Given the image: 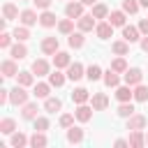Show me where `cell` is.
Instances as JSON below:
<instances>
[{
  "instance_id": "cell-1",
  "label": "cell",
  "mask_w": 148,
  "mask_h": 148,
  "mask_svg": "<svg viewBox=\"0 0 148 148\" xmlns=\"http://www.w3.org/2000/svg\"><path fill=\"white\" fill-rule=\"evenodd\" d=\"M9 102L12 104H16V106H23L25 102H28V90H25V86H16V88H12L9 90Z\"/></svg>"
},
{
  "instance_id": "cell-2",
  "label": "cell",
  "mask_w": 148,
  "mask_h": 148,
  "mask_svg": "<svg viewBox=\"0 0 148 148\" xmlns=\"http://www.w3.org/2000/svg\"><path fill=\"white\" fill-rule=\"evenodd\" d=\"M141 79H143V72H141L139 67H132V69H127V72L123 74V81H125L127 86H139Z\"/></svg>"
},
{
  "instance_id": "cell-3",
  "label": "cell",
  "mask_w": 148,
  "mask_h": 148,
  "mask_svg": "<svg viewBox=\"0 0 148 148\" xmlns=\"http://www.w3.org/2000/svg\"><path fill=\"white\" fill-rule=\"evenodd\" d=\"M76 25H79V30H81V32H90L97 23H95V16H92V14H83V16H79V18H76Z\"/></svg>"
},
{
  "instance_id": "cell-4",
  "label": "cell",
  "mask_w": 148,
  "mask_h": 148,
  "mask_svg": "<svg viewBox=\"0 0 148 148\" xmlns=\"http://www.w3.org/2000/svg\"><path fill=\"white\" fill-rule=\"evenodd\" d=\"M92 106H88V104H76V111H74V116H76V120L79 123H88L90 118H92Z\"/></svg>"
},
{
  "instance_id": "cell-5",
  "label": "cell",
  "mask_w": 148,
  "mask_h": 148,
  "mask_svg": "<svg viewBox=\"0 0 148 148\" xmlns=\"http://www.w3.org/2000/svg\"><path fill=\"white\" fill-rule=\"evenodd\" d=\"M65 14H67L69 18L83 16V2H81V0H79V2H67V5H65Z\"/></svg>"
},
{
  "instance_id": "cell-6",
  "label": "cell",
  "mask_w": 148,
  "mask_h": 148,
  "mask_svg": "<svg viewBox=\"0 0 148 148\" xmlns=\"http://www.w3.org/2000/svg\"><path fill=\"white\" fill-rule=\"evenodd\" d=\"M123 39L125 42H139L141 39V30L139 28H134V25H123Z\"/></svg>"
},
{
  "instance_id": "cell-7",
  "label": "cell",
  "mask_w": 148,
  "mask_h": 148,
  "mask_svg": "<svg viewBox=\"0 0 148 148\" xmlns=\"http://www.w3.org/2000/svg\"><path fill=\"white\" fill-rule=\"evenodd\" d=\"M53 65H56V69L69 67V65H72V60H69V53H67V51H56V53H53Z\"/></svg>"
},
{
  "instance_id": "cell-8",
  "label": "cell",
  "mask_w": 148,
  "mask_h": 148,
  "mask_svg": "<svg viewBox=\"0 0 148 148\" xmlns=\"http://www.w3.org/2000/svg\"><path fill=\"white\" fill-rule=\"evenodd\" d=\"M146 116H141V113H132L130 118H127V130H143L146 127Z\"/></svg>"
},
{
  "instance_id": "cell-9",
  "label": "cell",
  "mask_w": 148,
  "mask_h": 148,
  "mask_svg": "<svg viewBox=\"0 0 148 148\" xmlns=\"http://www.w3.org/2000/svg\"><path fill=\"white\" fill-rule=\"evenodd\" d=\"M95 32H97V37H99V39H109V37L113 35V25H111L109 21H102V23H97V25H95Z\"/></svg>"
},
{
  "instance_id": "cell-10",
  "label": "cell",
  "mask_w": 148,
  "mask_h": 148,
  "mask_svg": "<svg viewBox=\"0 0 148 148\" xmlns=\"http://www.w3.org/2000/svg\"><path fill=\"white\" fill-rule=\"evenodd\" d=\"M9 56H12L14 60H23V58L28 56V49H25V44H23V42H16V44H12V46H9Z\"/></svg>"
},
{
  "instance_id": "cell-11",
  "label": "cell",
  "mask_w": 148,
  "mask_h": 148,
  "mask_svg": "<svg viewBox=\"0 0 148 148\" xmlns=\"http://www.w3.org/2000/svg\"><path fill=\"white\" fill-rule=\"evenodd\" d=\"M0 72H2V76H16L18 74V67H16V60L12 58V60H2V65H0Z\"/></svg>"
},
{
  "instance_id": "cell-12",
  "label": "cell",
  "mask_w": 148,
  "mask_h": 148,
  "mask_svg": "<svg viewBox=\"0 0 148 148\" xmlns=\"http://www.w3.org/2000/svg\"><path fill=\"white\" fill-rule=\"evenodd\" d=\"M2 16H5V21H14V18H18L21 14H18V7H16L14 2H5V5H2Z\"/></svg>"
},
{
  "instance_id": "cell-13",
  "label": "cell",
  "mask_w": 148,
  "mask_h": 148,
  "mask_svg": "<svg viewBox=\"0 0 148 148\" xmlns=\"http://www.w3.org/2000/svg\"><path fill=\"white\" fill-rule=\"evenodd\" d=\"M116 97H118V102H130L132 97H134V90H132V86H118L116 88Z\"/></svg>"
},
{
  "instance_id": "cell-14",
  "label": "cell",
  "mask_w": 148,
  "mask_h": 148,
  "mask_svg": "<svg viewBox=\"0 0 148 148\" xmlns=\"http://www.w3.org/2000/svg\"><path fill=\"white\" fill-rule=\"evenodd\" d=\"M37 21H39V16H37L35 9H23V12H21V23H23V25L30 28V25H35Z\"/></svg>"
},
{
  "instance_id": "cell-15",
  "label": "cell",
  "mask_w": 148,
  "mask_h": 148,
  "mask_svg": "<svg viewBox=\"0 0 148 148\" xmlns=\"http://www.w3.org/2000/svg\"><path fill=\"white\" fill-rule=\"evenodd\" d=\"M56 51H58V37H46V39L42 42V53L53 56Z\"/></svg>"
},
{
  "instance_id": "cell-16",
  "label": "cell",
  "mask_w": 148,
  "mask_h": 148,
  "mask_svg": "<svg viewBox=\"0 0 148 148\" xmlns=\"http://www.w3.org/2000/svg\"><path fill=\"white\" fill-rule=\"evenodd\" d=\"M32 74H37V76H49V62H46L44 58H37V60L32 62Z\"/></svg>"
},
{
  "instance_id": "cell-17",
  "label": "cell",
  "mask_w": 148,
  "mask_h": 148,
  "mask_svg": "<svg viewBox=\"0 0 148 148\" xmlns=\"http://www.w3.org/2000/svg\"><path fill=\"white\" fill-rule=\"evenodd\" d=\"M83 76V65L81 62H72L69 67H67V79L69 81H79Z\"/></svg>"
},
{
  "instance_id": "cell-18",
  "label": "cell",
  "mask_w": 148,
  "mask_h": 148,
  "mask_svg": "<svg viewBox=\"0 0 148 148\" xmlns=\"http://www.w3.org/2000/svg\"><path fill=\"white\" fill-rule=\"evenodd\" d=\"M106 106H109V97L104 92H95L92 95V109L95 111H104Z\"/></svg>"
},
{
  "instance_id": "cell-19",
  "label": "cell",
  "mask_w": 148,
  "mask_h": 148,
  "mask_svg": "<svg viewBox=\"0 0 148 148\" xmlns=\"http://www.w3.org/2000/svg\"><path fill=\"white\" fill-rule=\"evenodd\" d=\"M37 104L35 102H25L23 104V111H21V116H23V120H35L37 118Z\"/></svg>"
},
{
  "instance_id": "cell-20",
  "label": "cell",
  "mask_w": 148,
  "mask_h": 148,
  "mask_svg": "<svg viewBox=\"0 0 148 148\" xmlns=\"http://www.w3.org/2000/svg\"><path fill=\"white\" fill-rule=\"evenodd\" d=\"M88 99H90V92L86 88H74V92H72V102L74 104H86Z\"/></svg>"
},
{
  "instance_id": "cell-21",
  "label": "cell",
  "mask_w": 148,
  "mask_h": 148,
  "mask_svg": "<svg viewBox=\"0 0 148 148\" xmlns=\"http://www.w3.org/2000/svg\"><path fill=\"white\" fill-rule=\"evenodd\" d=\"M67 141L69 143H81L83 141V130L81 127H74V125L67 127Z\"/></svg>"
},
{
  "instance_id": "cell-22",
  "label": "cell",
  "mask_w": 148,
  "mask_h": 148,
  "mask_svg": "<svg viewBox=\"0 0 148 148\" xmlns=\"http://www.w3.org/2000/svg\"><path fill=\"white\" fill-rule=\"evenodd\" d=\"M146 143V134L141 132V130H132V134H130V146L132 148H141Z\"/></svg>"
},
{
  "instance_id": "cell-23",
  "label": "cell",
  "mask_w": 148,
  "mask_h": 148,
  "mask_svg": "<svg viewBox=\"0 0 148 148\" xmlns=\"http://www.w3.org/2000/svg\"><path fill=\"white\" fill-rule=\"evenodd\" d=\"M39 25H44V28H53V25H56V14L49 12V9H44V12L39 14Z\"/></svg>"
},
{
  "instance_id": "cell-24",
  "label": "cell",
  "mask_w": 148,
  "mask_h": 148,
  "mask_svg": "<svg viewBox=\"0 0 148 148\" xmlns=\"http://www.w3.org/2000/svg\"><path fill=\"white\" fill-rule=\"evenodd\" d=\"M104 83L109 86V88H118L120 86V76H118V72H113V69H109V72H104Z\"/></svg>"
},
{
  "instance_id": "cell-25",
  "label": "cell",
  "mask_w": 148,
  "mask_h": 148,
  "mask_svg": "<svg viewBox=\"0 0 148 148\" xmlns=\"http://www.w3.org/2000/svg\"><path fill=\"white\" fill-rule=\"evenodd\" d=\"M51 83H35V88H32V95L35 97H42V99H46L49 97V92H51Z\"/></svg>"
},
{
  "instance_id": "cell-26",
  "label": "cell",
  "mask_w": 148,
  "mask_h": 148,
  "mask_svg": "<svg viewBox=\"0 0 148 148\" xmlns=\"http://www.w3.org/2000/svg\"><path fill=\"white\" fill-rule=\"evenodd\" d=\"M111 51H113L116 56H127V53H130V42H125V39L113 42V44H111Z\"/></svg>"
},
{
  "instance_id": "cell-27",
  "label": "cell",
  "mask_w": 148,
  "mask_h": 148,
  "mask_svg": "<svg viewBox=\"0 0 148 148\" xmlns=\"http://www.w3.org/2000/svg\"><path fill=\"white\" fill-rule=\"evenodd\" d=\"M44 109H46L49 113H56V111L62 109V102H60L58 97H46V99H44Z\"/></svg>"
},
{
  "instance_id": "cell-28",
  "label": "cell",
  "mask_w": 148,
  "mask_h": 148,
  "mask_svg": "<svg viewBox=\"0 0 148 148\" xmlns=\"http://www.w3.org/2000/svg\"><path fill=\"white\" fill-rule=\"evenodd\" d=\"M86 76H88V81H99V79L104 76V72H102L99 65H90V67L86 69Z\"/></svg>"
},
{
  "instance_id": "cell-29",
  "label": "cell",
  "mask_w": 148,
  "mask_h": 148,
  "mask_svg": "<svg viewBox=\"0 0 148 148\" xmlns=\"http://www.w3.org/2000/svg\"><path fill=\"white\" fill-rule=\"evenodd\" d=\"M14 130H16V120L14 118H2L0 120V132L2 134H14Z\"/></svg>"
},
{
  "instance_id": "cell-30",
  "label": "cell",
  "mask_w": 148,
  "mask_h": 148,
  "mask_svg": "<svg viewBox=\"0 0 148 148\" xmlns=\"http://www.w3.org/2000/svg\"><path fill=\"white\" fill-rule=\"evenodd\" d=\"M9 143H12L14 148H23L25 143H30V139H28V136H25L23 132H14V134H12V141H9Z\"/></svg>"
},
{
  "instance_id": "cell-31",
  "label": "cell",
  "mask_w": 148,
  "mask_h": 148,
  "mask_svg": "<svg viewBox=\"0 0 148 148\" xmlns=\"http://www.w3.org/2000/svg\"><path fill=\"white\" fill-rule=\"evenodd\" d=\"M58 30H60L62 35H72V32H74V18H69V16L62 18V21L58 23Z\"/></svg>"
},
{
  "instance_id": "cell-32",
  "label": "cell",
  "mask_w": 148,
  "mask_h": 148,
  "mask_svg": "<svg viewBox=\"0 0 148 148\" xmlns=\"http://www.w3.org/2000/svg\"><path fill=\"white\" fill-rule=\"evenodd\" d=\"M67 37H69L67 42H69V46H72V49H81V46H83V42H86L81 30H79V32H72V35H67Z\"/></svg>"
},
{
  "instance_id": "cell-33",
  "label": "cell",
  "mask_w": 148,
  "mask_h": 148,
  "mask_svg": "<svg viewBox=\"0 0 148 148\" xmlns=\"http://www.w3.org/2000/svg\"><path fill=\"white\" fill-rule=\"evenodd\" d=\"M16 79H18V83H21V86H25V88L35 83V74H32V69H30V72H18V74H16Z\"/></svg>"
},
{
  "instance_id": "cell-34",
  "label": "cell",
  "mask_w": 148,
  "mask_h": 148,
  "mask_svg": "<svg viewBox=\"0 0 148 148\" xmlns=\"http://www.w3.org/2000/svg\"><path fill=\"white\" fill-rule=\"evenodd\" d=\"M30 146H32V148H44V146H46L44 132H37V130H35V134L30 136Z\"/></svg>"
},
{
  "instance_id": "cell-35",
  "label": "cell",
  "mask_w": 148,
  "mask_h": 148,
  "mask_svg": "<svg viewBox=\"0 0 148 148\" xmlns=\"http://www.w3.org/2000/svg\"><path fill=\"white\" fill-rule=\"evenodd\" d=\"M92 16H95V18H106V16H109V7L102 5V2H95V5H92Z\"/></svg>"
},
{
  "instance_id": "cell-36",
  "label": "cell",
  "mask_w": 148,
  "mask_h": 148,
  "mask_svg": "<svg viewBox=\"0 0 148 148\" xmlns=\"http://www.w3.org/2000/svg\"><path fill=\"white\" fill-rule=\"evenodd\" d=\"M134 113V104L132 102H120V106H118V116L120 118H130Z\"/></svg>"
},
{
  "instance_id": "cell-37",
  "label": "cell",
  "mask_w": 148,
  "mask_h": 148,
  "mask_svg": "<svg viewBox=\"0 0 148 148\" xmlns=\"http://www.w3.org/2000/svg\"><path fill=\"white\" fill-rule=\"evenodd\" d=\"M109 23L116 28V25H125V12H111L109 14Z\"/></svg>"
},
{
  "instance_id": "cell-38",
  "label": "cell",
  "mask_w": 148,
  "mask_h": 148,
  "mask_svg": "<svg viewBox=\"0 0 148 148\" xmlns=\"http://www.w3.org/2000/svg\"><path fill=\"white\" fill-rule=\"evenodd\" d=\"M12 35H14V39H16V42H25V39L30 37V30H28V25H18Z\"/></svg>"
},
{
  "instance_id": "cell-39",
  "label": "cell",
  "mask_w": 148,
  "mask_h": 148,
  "mask_svg": "<svg viewBox=\"0 0 148 148\" xmlns=\"http://www.w3.org/2000/svg\"><path fill=\"white\" fill-rule=\"evenodd\" d=\"M49 83H51L53 88H60V86H65V74H60V72L56 69L53 74H49Z\"/></svg>"
},
{
  "instance_id": "cell-40",
  "label": "cell",
  "mask_w": 148,
  "mask_h": 148,
  "mask_svg": "<svg viewBox=\"0 0 148 148\" xmlns=\"http://www.w3.org/2000/svg\"><path fill=\"white\" fill-rule=\"evenodd\" d=\"M139 0H123V12L125 14H136L139 12Z\"/></svg>"
},
{
  "instance_id": "cell-41",
  "label": "cell",
  "mask_w": 148,
  "mask_h": 148,
  "mask_svg": "<svg viewBox=\"0 0 148 148\" xmlns=\"http://www.w3.org/2000/svg\"><path fill=\"white\" fill-rule=\"evenodd\" d=\"M134 99L136 102H148V88L146 86H134Z\"/></svg>"
},
{
  "instance_id": "cell-42",
  "label": "cell",
  "mask_w": 148,
  "mask_h": 148,
  "mask_svg": "<svg viewBox=\"0 0 148 148\" xmlns=\"http://www.w3.org/2000/svg\"><path fill=\"white\" fill-rule=\"evenodd\" d=\"M111 69L113 72H118V74H125L130 67H127V62H125V58H116L113 62H111Z\"/></svg>"
},
{
  "instance_id": "cell-43",
  "label": "cell",
  "mask_w": 148,
  "mask_h": 148,
  "mask_svg": "<svg viewBox=\"0 0 148 148\" xmlns=\"http://www.w3.org/2000/svg\"><path fill=\"white\" fill-rule=\"evenodd\" d=\"M74 118H76V116H72V113H62V116H60V127H65V130L72 127V125H74Z\"/></svg>"
},
{
  "instance_id": "cell-44",
  "label": "cell",
  "mask_w": 148,
  "mask_h": 148,
  "mask_svg": "<svg viewBox=\"0 0 148 148\" xmlns=\"http://www.w3.org/2000/svg\"><path fill=\"white\" fill-rule=\"evenodd\" d=\"M35 130H37V132H46V130H49V118H42V116L35 118Z\"/></svg>"
},
{
  "instance_id": "cell-45",
  "label": "cell",
  "mask_w": 148,
  "mask_h": 148,
  "mask_svg": "<svg viewBox=\"0 0 148 148\" xmlns=\"http://www.w3.org/2000/svg\"><path fill=\"white\" fill-rule=\"evenodd\" d=\"M12 37H14V35L2 32V35H0V49H9V46H12Z\"/></svg>"
},
{
  "instance_id": "cell-46",
  "label": "cell",
  "mask_w": 148,
  "mask_h": 148,
  "mask_svg": "<svg viewBox=\"0 0 148 148\" xmlns=\"http://www.w3.org/2000/svg\"><path fill=\"white\" fill-rule=\"evenodd\" d=\"M32 2H35V7H37V9H49L53 0H32Z\"/></svg>"
},
{
  "instance_id": "cell-47",
  "label": "cell",
  "mask_w": 148,
  "mask_h": 148,
  "mask_svg": "<svg viewBox=\"0 0 148 148\" xmlns=\"http://www.w3.org/2000/svg\"><path fill=\"white\" fill-rule=\"evenodd\" d=\"M7 102H9V90L0 88V104H7Z\"/></svg>"
},
{
  "instance_id": "cell-48",
  "label": "cell",
  "mask_w": 148,
  "mask_h": 148,
  "mask_svg": "<svg viewBox=\"0 0 148 148\" xmlns=\"http://www.w3.org/2000/svg\"><path fill=\"white\" fill-rule=\"evenodd\" d=\"M139 30H141V35H148V18L139 21Z\"/></svg>"
},
{
  "instance_id": "cell-49",
  "label": "cell",
  "mask_w": 148,
  "mask_h": 148,
  "mask_svg": "<svg viewBox=\"0 0 148 148\" xmlns=\"http://www.w3.org/2000/svg\"><path fill=\"white\" fill-rule=\"evenodd\" d=\"M116 146L118 148H125V146H130V139H116Z\"/></svg>"
},
{
  "instance_id": "cell-50",
  "label": "cell",
  "mask_w": 148,
  "mask_h": 148,
  "mask_svg": "<svg viewBox=\"0 0 148 148\" xmlns=\"http://www.w3.org/2000/svg\"><path fill=\"white\" fill-rule=\"evenodd\" d=\"M141 49L148 53V35H143V37H141Z\"/></svg>"
},
{
  "instance_id": "cell-51",
  "label": "cell",
  "mask_w": 148,
  "mask_h": 148,
  "mask_svg": "<svg viewBox=\"0 0 148 148\" xmlns=\"http://www.w3.org/2000/svg\"><path fill=\"white\" fill-rule=\"evenodd\" d=\"M81 2H83V5H90V7H92V5L97 2V0H81Z\"/></svg>"
},
{
  "instance_id": "cell-52",
  "label": "cell",
  "mask_w": 148,
  "mask_h": 148,
  "mask_svg": "<svg viewBox=\"0 0 148 148\" xmlns=\"http://www.w3.org/2000/svg\"><path fill=\"white\" fill-rule=\"evenodd\" d=\"M139 5L141 7H148V0H139Z\"/></svg>"
},
{
  "instance_id": "cell-53",
  "label": "cell",
  "mask_w": 148,
  "mask_h": 148,
  "mask_svg": "<svg viewBox=\"0 0 148 148\" xmlns=\"http://www.w3.org/2000/svg\"><path fill=\"white\" fill-rule=\"evenodd\" d=\"M146 143H148V134H146Z\"/></svg>"
},
{
  "instance_id": "cell-54",
  "label": "cell",
  "mask_w": 148,
  "mask_h": 148,
  "mask_svg": "<svg viewBox=\"0 0 148 148\" xmlns=\"http://www.w3.org/2000/svg\"><path fill=\"white\" fill-rule=\"evenodd\" d=\"M23 2H28V0H23Z\"/></svg>"
}]
</instances>
